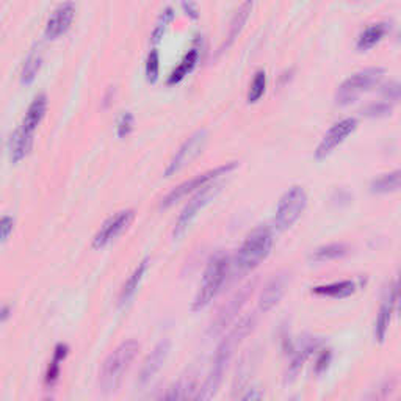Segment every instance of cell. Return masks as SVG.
<instances>
[{"mask_svg":"<svg viewBox=\"0 0 401 401\" xmlns=\"http://www.w3.org/2000/svg\"><path fill=\"white\" fill-rule=\"evenodd\" d=\"M252 326H254V316H243V319L232 328V331L221 340V344L217 348L215 356H213L209 377H207L204 386L200 387V391L196 393V401H210L213 395H215L219 384H221L223 381L226 368L229 365L232 354H234L235 347L240 344L243 337H247Z\"/></svg>","mask_w":401,"mask_h":401,"instance_id":"1","label":"cell"},{"mask_svg":"<svg viewBox=\"0 0 401 401\" xmlns=\"http://www.w3.org/2000/svg\"><path fill=\"white\" fill-rule=\"evenodd\" d=\"M140 351V344L137 340H126L119 344L110 353L101 367L99 373V386L101 391L110 395L119 389L126 373L131 368L133 359L137 358Z\"/></svg>","mask_w":401,"mask_h":401,"instance_id":"2","label":"cell"},{"mask_svg":"<svg viewBox=\"0 0 401 401\" xmlns=\"http://www.w3.org/2000/svg\"><path fill=\"white\" fill-rule=\"evenodd\" d=\"M229 270L231 258L228 256L218 254L212 257V261L207 263L203 282H200L195 301H193V310H203L217 298L218 293L221 292L226 279H228Z\"/></svg>","mask_w":401,"mask_h":401,"instance_id":"3","label":"cell"},{"mask_svg":"<svg viewBox=\"0 0 401 401\" xmlns=\"http://www.w3.org/2000/svg\"><path fill=\"white\" fill-rule=\"evenodd\" d=\"M271 248H273V234L268 228H257L251 232L243 242L240 249L237 251L234 265L238 271H247L258 267L265 258L268 257Z\"/></svg>","mask_w":401,"mask_h":401,"instance_id":"4","label":"cell"},{"mask_svg":"<svg viewBox=\"0 0 401 401\" xmlns=\"http://www.w3.org/2000/svg\"><path fill=\"white\" fill-rule=\"evenodd\" d=\"M307 205V193L301 185H293L281 196L276 207L275 224L279 231H286L298 221Z\"/></svg>","mask_w":401,"mask_h":401,"instance_id":"5","label":"cell"},{"mask_svg":"<svg viewBox=\"0 0 401 401\" xmlns=\"http://www.w3.org/2000/svg\"><path fill=\"white\" fill-rule=\"evenodd\" d=\"M384 75V68L381 66H370L360 71H356L348 79L342 82V85L335 92V102L337 103H348L354 101L358 96L370 89L374 83L381 80Z\"/></svg>","mask_w":401,"mask_h":401,"instance_id":"6","label":"cell"},{"mask_svg":"<svg viewBox=\"0 0 401 401\" xmlns=\"http://www.w3.org/2000/svg\"><path fill=\"white\" fill-rule=\"evenodd\" d=\"M221 187H223L221 184L210 182L196 191V195L185 204L182 212H180V215L176 219V223H174V229H173L174 238H179L185 234V231L189 229V226L191 224L193 219H195L198 217V213L218 195L219 190H221Z\"/></svg>","mask_w":401,"mask_h":401,"instance_id":"7","label":"cell"},{"mask_svg":"<svg viewBox=\"0 0 401 401\" xmlns=\"http://www.w3.org/2000/svg\"><path fill=\"white\" fill-rule=\"evenodd\" d=\"M234 168H237V161H229V163L219 165L217 168H213V170H209L203 174H198V176H195L190 180H185V182H182L180 185L174 187V189L168 193L163 199H161L160 207L161 209H166V207L173 205L174 203H176V200L182 199L184 196L189 195V193L198 191L199 189H203V187H205L207 184L213 182V180H215L217 177L228 174L229 171L234 170Z\"/></svg>","mask_w":401,"mask_h":401,"instance_id":"8","label":"cell"},{"mask_svg":"<svg viewBox=\"0 0 401 401\" xmlns=\"http://www.w3.org/2000/svg\"><path fill=\"white\" fill-rule=\"evenodd\" d=\"M207 143V131L205 129H199L195 133H191L189 138H187L182 146L179 147L177 152L173 155V159L168 163L165 170V176H171V174L177 173L180 168H184L187 163L198 157V155L203 152L204 146Z\"/></svg>","mask_w":401,"mask_h":401,"instance_id":"9","label":"cell"},{"mask_svg":"<svg viewBox=\"0 0 401 401\" xmlns=\"http://www.w3.org/2000/svg\"><path fill=\"white\" fill-rule=\"evenodd\" d=\"M135 218V212L132 209L121 210L118 213H115L113 217H110L105 223H103L99 231L96 232V235L93 238V248L102 249L105 248L107 245L112 243L115 238H118L122 232H124Z\"/></svg>","mask_w":401,"mask_h":401,"instance_id":"10","label":"cell"},{"mask_svg":"<svg viewBox=\"0 0 401 401\" xmlns=\"http://www.w3.org/2000/svg\"><path fill=\"white\" fill-rule=\"evenodd\" d=\"M358 127V119L356 118H344L333 124V127L325 133V137L316 146L315 157L316 159H325L326 155L331 154L335 147H337L342 141H344L348 135L354 132V129Z\"/></svg>","mask_w":401,"mask_h":401,"instance_id":"11","label":"cell"},{"mask_svg":"<svg viewBox=\"0 0 401 401\" xmlns=\"http://www.w3.org/2000/svg\"><path fill=\"white\" fill-rule=\"evenodd\" d=\"M397 300H398V282L393 281L391 289L387 290L383 302H381L377 321H374V339L378 342H384L387 331H389L392 316L397 307Z\"/></svg>","mask_w":401,"mask_h":401,"instance_id":"12","label":"cell"},{"mask_svg":"<svg viewBox=\"0 0 401 401\" xmlns=\"http://www.w3.org/2000/svg\"><path fill=\"white\" fill-rule=\"evenodd\" d=\"M252 292V286L248 284V286H245L240 292H237L232 298L228 301V304L219 310L217 319L213 320L212 326H210V334L217 335L221 331H224V328L229 325V323L235 319V315L240 312V309L243 307V304L247 302L249 293Z\"/></svg>","mask_w":401,"mask_h":401,"instance_id":"13","label":"cell"},{"mask_svg":"<svg viewBox=\"0 0 401 401\" xmlns=\"http://www.w3.org/2000/svg\"><path fill=\"white\" fill-rule=\"evenodd\" d=\"M287 284L289 275L284 273V271H279V273H276L271 277V279L265 284L262 293L258 296V309H261L262 312H268V310L276 307L282 300L284 293H286Z\"/></svg>","mask_w":401,"mask_h":401,"instance_id":"14","label":"cell"},{"mask_svg":"<svg viewBox=\"0 0 401 401\" xmlns=\"http://www.w3.org/2000/svg\"><path fill=\"white\" fill-rule=\"evenodd\" d=\"M171 350V344L170 340H161L155 345L151 354L147 356L146 360L143 362V367H141L140 374H138V384L140 386H146L147 383H151V379L160 372V368L163 367L165 360L170 354Z\"/></svg>","mask_w":401,"mask_h":401,"instance_id":"15","label":"cell"},{"mask_svg":"<svg viewBox=\"0 0 401 401\" xmlns=\"http://www.w3.org/2000/svg\"><path fill=\"white\" fill-rule=\"evenodd\" d=\"M74 16H75V5L73 2L61 3L54 13H52L44 34H46L49 40H55V38L63 35L64 31L69 29Z\"/></svg>","mask_w":401,"mask_h":401,"instance_id":"16","label":"cell"},{"mask_svg":"<svg viewBox=\"0 0 401 401\" xmlns=\"http://www.w3.org/2000/svg\"><path fill=\"white\" fill-rule=\"evenodd\" d=\"M319 345H320V340H319V339H312V337L302 339L300 347L296 348V350L293 351L292 360H290V364H289L287 379L292 381V379H295L296 377H298V373L301 372L304 362L307 360L310 353H312V351L315 350V348H319Z\"/></svg>","mask_w":401,"mask_h":401,"instance_id":"17","label":"cell"},{"mask_svg":"<svg viewBox=\"0 0 401 401\" xmlns=\"http://www.w3.org/2000/svg\"><path fill=\"white\" fill-rule=\"evenodd\" d=\"M46 112H48V96L38 94L29 105V110H27V113H25V118L22 121L21 127L24 129V131L34 133L35 129L40 126V122L43 121Z\"/></svg>","mask_w":401,"mask_h":401,"instance_id":"18","label":"cell"},{"mask_svg":"<svg viewBox=\"0 0 401 401\" xmlns=\"http://www.w3.org/2000/svg\"><path fill=\"white\" fill-rule=\"evenodd\" d=\"M147 268H150V258H143V261L137 265V268L133 270V273L129 276V279L124 282V286H122L121 292H119V304L121 306L127 304L133 298V295L137 293V290L140 287L141 281H143Z\"/></svg>","mask_w":401,"mask_h":401,"instance_id":"19","label":"cell"},{"mask_svg":"<svg viewBox=\"0 0 401 401\" xmlns=\"http://www.w3.org/2000/svg\"><path fill=\"white\" fill-rule=\"evenodd\" d=\"M252 5H254L252 2H243L240 6H238V10L235 11V15H234V17H232V21L229 24L228 35H226L223 44H221V46H219V52H223L224 49H228L231 44L235 41V38L240 35V31L243 29L245 22H247L248 17H249Z\"/></svg>","mask_w":401,"mask_h":401,"instance_id":"20","label":"cell"},{"mask_svg":"<svg viewBox=\"0 0 401 401\" xmlns=\"http://www.w3.org/2000/svg\"><path fill=\"white\" fill-rule=\"evenodd\" d=\"M31 146H34V133H30L27 131H24L22 127H19L10 140L11 160L15 161V163L21 161L25 155L30 152Z\"/></svg>","mask_w":401,"mask_h":401,"instance_id":"21","label":"cell"},{"mask_svg":"<svg viewBox=\"0 0 401 401\" xmlns=\"http://www.w3.org/2000/svg\"><path fill=\"white\" fill-rule=\"evenodd\" d=\"M358 289V284L354 281H340V282H333V284H325V286H316L312 289V293L319 296H328V298L340 300L347 298L356 292Z\"/></svg>","mask_w":401,"mask_h":401,"instance_id":"22","label":"cell"},{"mask_svg":"<svg viewBox=\"0 0 401 401\" xmlns=\"http://www.w3.org/2000/svg\"><path fill=\"white\" fill-rule=\"evenodd\" d=\"M348 251H350V248H348L345 243H329V245H325V247L314 249L312 252H310L309 258L316 263L331 262V261H335V258L347 256Z\"/></svg>","mask_w":401,"mask_h":401,"instance_id":"23","label":"cell"},{"mask_svg":"<svg viewBox=\"0 0 401 401\" xmlns=\"http://www.w3.org/2000/svg\"><path fill=\"white\" fill-rule=\"evenodd\" d=\"M387 22H373L365 27L364 30L360 31L359 36H358V48L360 50H365V49H370L372 46H374L381 38H383L387 34Z\"/></svg>","mask_w":401,"mask_h":401,"instance_id":"24","label":"cell"},{"mask_svg":"<svg viewBox=\"0 0 401 401\" xmlns=\"http://www.w3.org/2000/svg\"><path fill=\"white\" fill-rule=\"evenodd\" d=\"M69 353L68 345L64 344H58L54 350V356H52V360L49 362L48 372H46V378H44V383L46 386L52 387L57 384L58 378H60V370H61V362L66 359V356Z\"/></svg>","mask_w":401,"mask_h":401,"instance_id":"25","label":"cell"},{"mask_svg":"<svg viewBox=\"0 0 401 401\" xmlns=\"http://www.w3.org/2000/svg\"><path fill=\"white\" fill-rule=\"evenodd\" d=\"M398 187H400V171L395 170L373 179L370 184V190L374 193H389L398 190Z\"/></svg>","mask_w":401,"mask_h":401,"instance_id":"26","label":"cell"},{"mask_svg":"<svg viewBox=\"0 0 401 401\" xmlns=\"http://www.w3.org/2000/svg\"><path fill=\"white\" fill-rule=\"evenodd\" d=\"M41 63H43V57H41V52L40 50H34L31 54L25 58L24 61V66L21 71V82L25 83H31L35 80V77L40 73V68H41Z\"/></svg>","mask_w":401,"mask_h":401,"instance_id":"27","label":"cell"},{"mask_svg":"<svg viewBox=\"0 0 401 401\" xmlns=\"http://www.w3.org/2000/svg\"><path fill=\"white\" fill-rule=\"evenodd\" d=\"M198 57H199V52L198 49H191L189 54L184 57V60L180 61L179 66L173 71L171 75L168 77V83H177L184 79V77L190 73V71L195 68V64L198 61Z\"/></svg>","mask_w":401,"mask_h":401,"instance_id":"28","label":"cell"},{"mask_svg":"<svg viewBox=\"0 0 401 401\" xmlns=\"http://www.w3.org/2000/svg\"><path fill=\"white\" fill-rule=\"evenodd\" d=\"M265 87H267V74H265L263 69H258L248 89V102H256L261 99L265 93Z\"/></svg>","mask_w":401,"mask_h":401,"instance_id":"29","label":"cell"},{"mask_svg":"<svg viewBox=\"0 0 401 401\" xmlns=\"http://www.w3.org/2000/svg\"><path fill=\"white\" fill-rule=\"evenodd\" d=\"M173 19H174V10L171 8V6H166V8L160 13L157 22H155V27L152 30V41L154 43H157L161 40V38H163L168 25H170Z\"/></svg>","mask_w":401,"mask_h":401,"instance_id":"30","label":"cell"},{"mask_svg":"<svg viewBox=\"0 0 401 401\" xmlns=\"http://www.w3.org/2000/svg\"><path fill=\"white\" fill-rule=\"evenodd\" d=\"M160 60H159V52L151 50L150 55H147L146 60V77L150 82H155L159 77V68H160Z\"/></svg>","mask_w":401,"mask_h":401,"instance_id":"31","label":"cell"},{"mask_svg":"<svg viewBox=\"0 0 401 401\" xmlns=\"http://www.w3.org/2000/svg\"><path fill=\"white\" fill-rule=\"evenodd\" d=\"M393 387H395V381L387 379L378 387L377 391L372 392L370 395L367 397L365 401H384L387 398V395H389V393L393 391Z\"/></svg>","mask_w":401,"mask_h":401,"instance_id":"32","label":"cell"},{"mask_svg":"<svg viewBox=\"0 0 401 401\" xmlns=\"http://www.w3.org/2000/svg\"><path fill=\"white\" fill-rule=\"evenodd\" d=\"M392 105L389 102L386 101H379V102H372L364 108V113L368 116H379V115H387L391 113Z\"/></svg>","mask_w":401,"mask_h":401,"instance_id":"33","label":"cell"},{"mask_svg":"<svg viewBox=\"0 0 401 401\" xmlns=\"http://www.w3.org/2000/svg\"><path fill=\"white\" fill-rule=\"evenodd\" d=\"M116 129H118V137H126V135L131 133L133 129V115L131 112L122 113L119 116Z\"/></svg>","mask_w":401,"mask_h":401,"instance_id":"34","label":"cell"},{"mask_svg":"<svg viewBox=\"0 0 401 401\" xmlns=\"http://www.w3.org/2000/svg\"><path fill=\"white\" fill-rule=\"evenodd\" d=\"M13 228H15V219L11 217L0 218V242H5L11 235Z\"/></svg>","mask_w":401,"mask_h":401,"instance_id":"35","label":"cell"},{"mask_svg":"<svg viewBox=\"0 0 401 401\" xmlns=\"http://www.w3.org/2000/svg\"><path fill=\"white\" fill-rule=\"evenodd\" d=\"M384 96L389 101H398L400 98V85L398 82H389L387 85L383 88Z\"/></svg>","mask_w":401,"mask_h":401,"instance_id":"36","label":"cell"},{"mask_svg":"<svg viewBox=\"0 0 401 401\" xmlns=\"http://www.w3.org/2000/svg\"><path fill=\"white\" fill-rule=\"evenodd\" d=\"M184 397V391H182V386L177 384L176 387H173V389L166 393L165 397H161L157 401H179L180 398Z\"/></svg>","mask_w":401,"mask_h":401,"instance_id":"37","label":"cell"},{"mask_svg":"<svg viewBox=\"0 0 401 401\" xmlns=\"http://www.w3.org/2000/svg\"><path fill=\"white\" fill-rule=\"evenodd\" d=\"M240 401H263L262 391L257 389V387H254V389H249V391L242 397Z\"/></svg>","mask_w":401,"mask_h":401,"instance_id":"38","label":"cell"},{"mask_svg":"<svg viewBox=\"0 0 401 401\" xmlns=\"http://www.w3.org/2000/svg\"><path fill=\"white\" fill-rule=\"evenodd\" d=\"M329 358H331V354H329V353H323V354L320 356L319 362H316V372H321V370H325V368L328 367Z\"/></svg>","mask_w":401,"mask_h":401,"instance_id":"39","label":"cell"},{"mask_svg":"<svg viewBox=\"0 0 401 401\" xmlns=\"http://www.w3.org/2000/svg\"><path fill=\"white\" fill-rule=\"evenodd\" d=\"M182 6H184V8H185L187 11H189V13H187V15H190V16H193V17H198V8H196L195 3H191V2L182 3Z\"/></svg>","mask_w":401,"mask_h":401,"instance_id":"40","label":"cell"},{"mask_svg":"<svg viewBox=\"0 0 401 401\" xmlns=\"http://www.w3.org/2000/svg\"><path fill=\"white\" fill-rule=\"evenodd\" d=\"M10 307L8 306H5V307H2L0 309V321H3V320H6L10 316Z\"/></svg>","mask_w":401,"mask_h":401,"instance_id":"41","label":"cell"},{"mask_svg":"<svg viewBox=\"0 0 401 401\" xmlns=\"http://www.w3.org/2000/svg\"><path fill=\"white\" fill-rule=\"evenodd\" d=\"M179 401H196V395H190V397H187L185 393H184V397L180 398Z\"/></svg>","mask_w":401,"mask_h":401,"instance_id":"42","label":"cell"},{"mask_svg":"<svg viewBox=\"0 0 401 401\" xmlns=\"http://www.w3.org/2000/svg\"><path fill=\"white\" fill-rule=\"evenodd\" d=\"M290 401H298V398H296V397H295V398H292V400H290Z\"/></svg>","mask_w":401,"mask_h":401,"instance_id":"43","label":"cell"},{"mask_svg":"<svg viewBox=\"0 0 401 401\" xmlns=\"http://www.w3.org/2000/svg\"><path fill=\"white\" fill-rule=\"evenodd\" d=\"M44 401H52V400H44Z\"/></svg>","mask_w":401,"mask_h":401,"instance_id":"44","label":"cell"}]
</instances>
